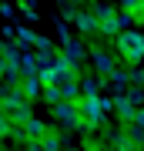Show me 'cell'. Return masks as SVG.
Listing matches in <instances>:
<instances>
[{
    "label": "cell",
    "instance_id": "cell-5",
    "mask_svg": "<svg viewBox=\"0 0 144 151\" xmlns=\"http://www.w3.org/2000/svg\"><path fill=\"white\" fill-rule=\"evenodd\" d=\"M60 57H64V60H67L70 67H77L80 60L87 57V47H84V44H80V40H74V37H70V40L64 44V50H60Z\"/></svg>",
    "mask_w": 144,
    "mask_h": 151
},
{
    "label": "cell",
    "instance_id": "cell-11",
    "mask_svg": "<svg viewBox=\"0 0 144 151\" xmlns=\"http://www.w3.org/2000/svg\"><path fill=\"white\" fill-rule=\"evenodd\" d=\"M91 14H94V17H97V20H101V24H107V20H114V17H117V14H114V7L101 4V0H97V4L91 7Z\"/></svg>",
    "mask_w": 144,
    "mask_h": 151
},
{
    "label": "cell",
    "instance_id": "cell-21",
    "mask_svg": "<svg viewBox=\"0 0 144 151\" xmlns=\"http://www.w3.org/2000/svg\"><path fill=\"white\" fill-rule=\"evenodd\" d=\"M141 151H144V148H141Z\"/></svg>",
    "mask_w": 144,
    "mask_h": 151
},
{
    "label": "cell",
    "instance_id": "cell-8",
    "mask_svg": "<svg viewBox=\"0 0 144 151\" xmlns=\"http://www.w3.org/2000/svg\"><path fill=\"white\" fill-rule=\"evenodd\" d=\"M24 131H27V141H44V138L50 134V131H47V124L37 121V118H30V121H27V124H24Z\"/></svg>",
    "mask_w": 144,
    "mask_h": 151
},
{
    "label": "cell",
    "instance_id": "cell-12",
    "mask_svg": "<svg viewBox=\"0 0 144 151\" xmlns=\"http://www.w3.org/2000/svg\"><path fill=\"white\" fill-rule=\"evenodd\" d=\"M44 101H47V104H54V108H57V104L64 101V97H60V91H57V87H54V84H44Z\"/></svg>",
    "mask_w": 144,
    "mask_h": 151
},
{
    "label": "cell",
    "instance_id": "cell-7",
    "mask_svg": "<svg viewBox=\"0 0 144 151\" xmlns=\"http://www.w3.org/2000/svg\"><path fill=\"white\" fill-rule=\"evenodd\" d=\"M20 94L27 101H34L37 94H44V81L40 77H20Z\"/></svg>",
    "mask_w": 144,
    "mask_h": 151
},
{
    "label": "cell",
    "instance_id": "cell-1",
    "mask_svg": "<svg viewBox=\"0 0 144 151\" xmlns=\"http://www.w3.org/2000/svg\"><path fill=\"white\" fill-rule=\"evenodd\" d=\"M117 54L128 60L131 67H141V64H144V34H141V30H124V34H117Z\"/></svg>",
    "mask_w": 144,
    "mask_h": 151
},
{
    "label": "cell",
    "instance_id": "cell-6",
    "mask_svg": "<svg viewBox=\"0 0 144 151\" xmlns=\"http://www.w3.org/2000/svg\"><path fill=\"white\" fill-rule=\"evenodd\" d=\"M91 60H94V67H97V74H101V77H111L114 70H117V67H114V57L107 54V50H94Z\"/></svg>",
    "mask_w": 144,
    "mask_h": 151
},
{
    "label": "cell",
    "instance_id": "cell-15",
    "mask_svg": "<svg viewBox=\"0 0 144 151\" xmlns=\"http://www.w3.org/2000/svg\"><path fill=\"white\" fill-rule=\"evenodd\" d=\"M7 134H10V121H7L4 108H0V138H7Z\"/></svg>",
    "mask_w": 144,
    "mask_h": 151
},
{
    "label": "cell",
    "instance_id": "cell-13",
    "mask_svg": "<svg viewBox=\"0 0 144 151\" xmlns=\"http://www.w3.org/2000/svg\"><path fill=\"white\" fill-rule=\"evenodd\" d=\"M124 97H128V101L134 104V108H141V101H144V91H141V87H131V91L124 94Z\"/></svg>",
    "mask_w": 144,
    "mask_h": 151
},
{
    "label": "cell",
    "instance_id": "cell-19",
    "mask_svg": "<svg viewBox=\"0 0 144 151\" xmlns=\"http://www.w3.org/2000/svg\"><path fill=\"white\" fill-rule=\"evenodd\" d=\"M111 151H131V148H111Z\"/></svg>",
    "mask_w": 144,
    "mask_h": 151
},
{
    "label": "cell",
    "instance_id": "cell-2",
    "mask_svg": "<svg viewBox=\"0 0 144 151\" xmlns=\"http://www.w3.org/2000/svg\"><path fill=\"white\" fill-rule=\"evenodd\" d=\"M77 111H80L84 128H97V124H104V118H107V111L101 108V97H77Z\"/></svg>",
    "mask_w": 144,
    "mask_h": 151
},
{
    "label": "cell",
    "instance_id": "cell-9",
    "mask_svg": "<svg viewBox=\"0 0 144 151\" xmlns=\"http://www.w3.org/2000/svg\"><path fill=\"white\" fill-rule=\"evenodd\" d=\"M101 77H80V97H101Z\"/></svg>",
    "mask_w": 144,
    "mask_h": 151
},
{
    "label": "cell",
    "instance_id": "cell-10",
    "mask_svg": "<svg viewBox=\"0 0 144 151\" xmlns=\"http://www.w3.org/2000/svg\"><path fill=\"white\" fill-rule=\"evenodd\" d=\"M14 34H17V47H34L37 37H40V34H34L30 27H14Z\"/></svg>",
    "mask_w": 144,
    "mask_h": 151
},
{
    "label": "cell",
    "instance_id": "cell-16",
    "mask_svg": "<svg viewBox=\"0 0 144 151\" xmlns=\"http://www.w3.org/2000/svg\"><path fill=\"white\" fill-rule=\"evenodd\" d=\"M24 151H44V148H40V141H27V145H24Z\"/></svg>",
    "mask_w": 144,
    "mask_h": 151
},
{
    "label": "cell",
    "instance_id": "cell-18",
    "mask_svg": "<svg viewBox=\"0 0 144 151\" xmlns=\"http://www.w3.org/2000/svg\"><path fill=\"white\" fill-rule=\"evenodd\" d=\"M134 20H138V24H144V4H141V10L134 14Z\"/></svg>",
    "mask_w": 144,
    "mask_h": 151
},
{
    "label": "cell",
    "instance_id": "cell-14",
    "mask_svg": "<svg viewBox=\"0 0 144 151\" xmlns=\"http://www.w3.org/2000/svg\"><path fill=\"white\" fill-rule=\"evenodd\" d=\"M141 4H144V0H121V7H124L128 14H138V10H141Z\"/></svg>",
    "mask_w": 144,
    "mask_h": 151
},
{
    "label": "cell",
    "instance_id": "cell-20",
    "mask_svg": "<svg viewBox=\"0 0 144 151\" xmlns=\"http://www.w3.org/2000/svg\"><path fill=\"white\" fill-rule=\"evenodd\" d=\"M0 54H4V37H0Z\"/></svg>",
    "mask_w": 144,
    "mask_h": 151
},
{
    "label": "cell",
    "instance_id": "cell-3",
    "mask_svg": "<svg viewBox=\"0 0 144 151\" xmlns=\"http://www.w3.org/2000/svg\"><path fill=\"white\" fill-rule=\"evenodd\" d=\"M54 118L64 124V128H84L80 111H77V101H60L57 108H54Z\"/></svg>",
    "mask_w": 144,
    "mask_h": 151
},
{
    "label": "cell",
    "instance_id": "cell-4",
    "mask_svg": "<svg viewBox=\"0 0 144 151\" xmlns=\"http://www.w3.org/2000/svg\"><path fill=\"white\" fill-rule=\"evenodd\" d=\"M74 27L87 37V34H101V20H97L91 10H77V14H74Z\"/></svg>",
    "mask_w": 144,
    "mask_h": 151
},
{
    "label": "cell",
    "instance_id": "cell-17",
    "mask_svg": "<svg viewBox=\"0 0 144 151\" xmlns=\"http://www.w3.org/2000/svg\"><path fill=\"white\" fill-rule=\"evenodd\" d=\"M60 4H64L67 10H77V4H84V0H60Z\"/></svg>",
    "mask_w": 144,
    "mask_h": 151
}]
</instances>
